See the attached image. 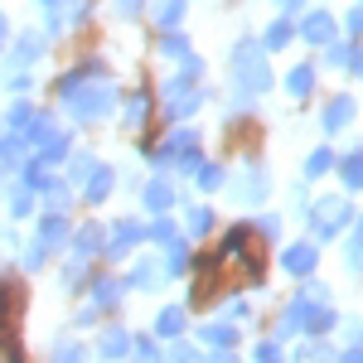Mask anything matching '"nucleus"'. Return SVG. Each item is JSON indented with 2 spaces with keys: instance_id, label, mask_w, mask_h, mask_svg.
I'll list each match as a JSON object with an SVG mask.
<instances>
[{
  "instance_id": "cd10ccee",
  "label": "nucleus",
  "mask_w": 363,
  "mask_h": 363,
  "mask_svg": "<svg viewBox=\"0 0 363 363\" xmlns=\"http://www.w3.org/2000/svg\"><path fill=\"white\" fill-rule=\"evenodd\" d=\"M339 325V315L325 301H315V306H306V339H320V335H330Z\"/></svg>"
},
{
  "instance_id": "09e8293b",
  "label": "nucleus",
  "mask_w": 363,
  "mask_h": 363,
  "mask_svg": "<svg viewBox=\"0 0 363 363\" xmlns=\"http://www.w3.org/2000/svg\"><path fill=\"white\" fill-rule=\"evenodd\" d=\"M54 363H92V354H87V344H58Z\"/></svg>"
},
{
  "instance_id": "a878e982",
  "label": "nucleus",
  "mask_w": 363,
  "mask_h": 363,
  "mask_svg": "<svg viewBox=\"0 0 363 363\" xmlns=\"http://www.w3.org/2000/svg\"><path fill=\"white\" fill-rule=\"evenodd\" d=\"M160 267H165L169 281H184V277H189V267H194V262H189V238H174V242L165 247V262H160Z\"/></svg>"
},
{
  "instance_id": "7c9ffc66",
  "label": "nucleus",
  "mask_w": 363,
  "mask_h": 363,
  "mask_svg": "<svg viewBox=\"0 0 363 363\" xmlns=\"http://www.w3.org/2000/svg\"><path fill=\"white\" fill-rule=\"evenodd\" d=\"M228 174H233L228 165H218V160H203V165L194 169V184L203 189V194H218V189L228 184Z\"/></svg>"
},
{
  "instance_id": "423d86ee",
  "label": "nucleus",
  "mask_w": 363,
  "mask_h": 363,
  "mask_svg": "<svg viewBox=\"0 0 363 363\" xmlns=\"http://www.w3.org/2000/svg\"><path fill=\"white\" fill-rule=\"evenodd\" d=\"M228 194L238 199V203H247V208L267 203V199H272V169L262 165V160H247L242 169L228 174Z\"/></svg>"
},
{
  "instance_id": "8fccbe9b",
  "label": "nucleus",
  "mask_w": 363,
  "mask_h": 363,
  "mask_svg": "<svg viewBox=\"0 0 363 363\" xmlns=\"http://www.w3.org/2000/svg\"><path fill=\"white\" fill-rule=\"evenodd\" d=\"M223 320H233V325H242V320H252L247 296H238V301H223Z\"/></svg>"
},
{
  "instance_id": "20e7f679",
  "label": "nucleus",
  "mask_w": 363,
  "mask_h": 363,
  "mask_svg": "<svg viewBox=\"0 0 363 363\" xmlns=\"http://www.w3.org/2000/svg\"><path fill=\"white\" fill-rule=\"evenodd\" d=\"M145 160H150L155 169H179V174L194 179V169L203 165V155H199V131L174 126L165 140H150V145H145Z\"/></svg>"
},
{
  "instance_id": "e2e57ef3",
  "label": "nucleus",
  "mask_w": 363,
  "mask_h": 363,
  "mask_svg": "<svg viewBox=\"0 0 363 363\" xmlns=\"http://www.w3.org/2000/svg\"><path fill=\"white\" fill-rule=\"evenodd\" d=\"M5 49H10V20L0 15V54H5Z\"/></svg>"
},
{
  "instance_id": "13d9d810",
  "label": "nucleus",
  "mask_w": 363,
  "mask_h": 363,
  "mask_svg": "<svg viewBox=\"0 0 363 363\" xmlns=\"http://www.w3.org/2000/svg\"><path fill=\"white\" fill-rule=\"evenodd\" d=\"M344 29H349V34H363V5H359V10H349V15H344Z\"/></svg>"
},
{
  "instance_id": "ea45409f",
  "label": "nucleus",
  "mask_w": 363,
  "mask_h": 363,
  "mask_svg": "<svg viewBox=\"0 0 363 363\" xmlns=\"http://www.w3.org/2000/svg\"><path fill=\"white\" fill-rule=\"evenodd\" d=\"M92 169H97L92 150H73V155H68V184H73V189H83V179L92 174Z\"/></svg>"
},
{
  "instance_id": "6e6552de",
  "label": "nucleus",
  "mask_w": 363,
  "mask_h": 363,
  "mask_svg": "<svg viewBox=\"0 0 363 363\" xmlns=\"http://www.w3.org/2000/svg\"><path fill=\"white\" fill-rule=\"evenodd\" d=\"M126 291H131V286H126V277H116V272H102V277L87 286V296H92L87 306L97 310V315H112V310H121Z\"/></svg>"
},
{
  "instance_id": "7ed1b4c3",
  "label": "nucleus",
  "mask_w": 363,
  "mask_h": 363,
  "mask_svg": "<svg viewBox=\"0 0 363 363\" xmlns=\"http://www.w3.org/2000/svg\"><path fill=\"white\" fill-rule=\"evenodd\" d=\"M228 78H233V92H247V97H262L272 92V58L257 39H238L233 54H228Z\"/></svg>"
},
{
  "instance_id": "c9c22d12",
  "label": "nucleus",
  "mask_w": 363,
  "mask_h": 363,
  "mask_svg": "<svg viewBox=\"0 0 363 363\" xmlns=\"http://www.w3.org/2000/svg\"><path fill=\"white\" fill-rule=\"evenodd\" d=\"M174 238H184V233H179V223H174L169 213H155V223L145 228V242H155V247H169Z\"/></svg>"
},
{
  "instance_id": "a211bd4d",
  "label": "nucleus",
  "mask_w": 363,
  "mask_h": 363,
  "mask_svg": "<svg viewBox=\"0 0 363 363\" xmlns=\"http://www.w3.org/2000/svg\"><path fill=\"white\" fill-rule=\"evenodd\" d=\"M150 107H155V92H150V87H136L131 97H121V121H126L131 131H140V126L150 121Z\"/></svg>"
},
{
  "instance_id": "bf43d9fd",
  "label": "nucleus",
  "mask_w": 363,
  "mask_h": 363,
  "mask_svg": "<svg viewBox=\"0 0 363 363\" xmlns=\"http://www.w3.org/2000/svg\"><path fill=\"white\" fill-rule=\"evenodd\" d=\"M349 73H354V78H363V44L349 54Z\"/></svg>"
},
{
  "instance_id": "6ab92c4d",
  "label": "nucleus",
  "mask_w": 363,
  "mask_h": 363,
  "mask_svg": "<svg viewBox=\"0 0 363 363\" xmlns=\"http://www.w3.org/2000/svg\"><path fill=\"white\" fill-rule=\"evenodd\" d=\"M73 194H78V189L68 184V174H49V179L39 184V203H44L49 213H63V208L73 203Z\"/></svg>"
},
{
  "instance_id": "2eb2a0df",
  "label": "nucleus",
  "mask_w": 363,
  "mask_h": 363,
  "mask_svg": "<svg viewBox=\"0 0 363 363\" xmlns=\"http://www.w3.org/2000/svg\"><path fill=\"white\" fill-rule=\"evenodd\" d=\"M194 335H199V344H208V349H238V344H242V325H233V320H208V325H199Z\"/></svg>"
},
{
  "instance_id": "37998d69",
  "label": "nucleus",
  "mask_w": 363,
  "mask_h": 363,
  "mask_svg": "<svg viewBox=\"0 0 363 363\" xmlns=\"http://www.w3.org/2000/svg\"><path fill=\"white\" fill-rule=\"evenodd\" d=\"M49 257H54V252L44 247V242H34V238H29V242H25V257H20V272H44V267H49Z\"/></svg>"
},
{
  "instance_id": "ddd939ff",
  "label": "nucleus",
  "mask_w": 363,
  "mask_h": 363,
  "mask_svg": "<svg viewBox=\"0 0 363 363\" xmlns=\"http://www.w3.org/2000/svg\"><path fill=\"white\" fill-rule=\"evenodd\" d=\"M92 359H102V363H126V359H131V330H121V325H107V330L97 335V349H92Z\"/></svg>"
},
{
  "instance_id": "a18cd8bd",
  "label": "nucleus",
  "mask_w": 363,
  "mask_h": 363,
  "mask_svg": "<svg viewBox=\"0 0 363 363\" xmlns=\"http://www.w3.org/2000/svg\"><path fill=\"white\" fill-rule=\"evenodd\" d=\"M165 363H203V349H194V344H184V339H169Z\"/></svg>"
},
{
  "instance_id": "864d4df0",
  "label": "nucleus",
  "mask_w": 363,
  "mask_h": 363,
  "mask_svg": "<svg viewBox=\"0 0 363 363\" xmlns=\"http://www.w3.org/2000/svg\"><path fill=\"white\" fill-rule=\"evenodd\" d=\"M87 10H92V0H68V15H63V25H83Z\"/></svg>"
},
{
  "instance_id": "e433bc0d",
  "label": "nucleus",
  "mask_w": 363,
  "mask_h": 363,
  "mask_svg": "<svg viewBox=\"0 0 363 363\" xmlns=\"http://www.w3.org/2000/svg\"><path fill=\"white\" fill-rule=\"evenodd\" d=\"M155 54H160V58H174V63H184V58L194 54V49H189V39H184L179 29H165V39L155 44Z\"/></svg>"
},
{
  "instance_id": "680f3d73",
  "label": "nucleus",
  "mask_w": 363,
  "mask_h": 363,
  "mask_svg": "<svg viewBox=\"0 0 363 363\" xmlns=\"http://www.w3.org/2000/svg\"><path fill=\"white\" fill-rule=\"evenodd\" d=\"M301 5H306V0H277V10H281V15H296Z\"/></svg>"
},
{
  "instance_id": "f704fd0d",
  "label": "nucleus",
  "mask_w": 363,
  "mask_h": 363,
  "mask_svg": "<svg viewBox=\"0 0 363 363\" xmlns=\"http://www.w3.org/2000/svg\"><path fill=\"white\" fill-rule=\"evenodd\" d=\"M131 363H165V349L155 335H131Z\"/></svg>"
},
{
  "instance_id": "052dcab7",
  "label": "nucleus",
  "mask_w": 363,
  "mask_h": 363,
  "mask_svg": "<svg viewBox=\"0 0 363 363\" xmlns=\"http://www.w3.org/2000/svg\"><path fill=\"white\" fill-rule=\"evenodd\" d=\"M97 320H102V315H97L92 306H87V310H78V330H87V325H97Z\"/></svg>"
},
{
  "instance_id": "4468645a",
  "label": "nucleus",
  "mask_w": 363,
  "mask_h": 363,
  "mask_svg": "<svg viewBox=\"0 0 363 363\" xmlns=\"http://www.w3.org/2000/svg\"><path fill=\"white\" fill-rule=\"evenodd\" d=\"M102 242H107V228L83 223V228H73L68 252H73V262H92V257H102Z\"/></svg>"
},
{
  "instance_id": "6e6d98bb",
  "label": "nucleus",
  "mask_w": 363,
  "mask_h": 363,
  "mask_svg": "<svg viewBox=\"0 0 363 363\" xmlns=\"http://www.w3.org/2000/svg\"><path fill=\"white\" fill-rule=\"evenodd\" d=\"M203 363H242V359H238V349H208Z\"/></svg>"
},
{
  "instance_id": "de8ad7c7",
  "label": "nucleus",
  "mask_w": 363,
  "mask_h": 363,
  "mask_svg": "<svg viewBox=\"0 0 363 363\" xmlns=\"http://www.w3.org/2000/svg\"><path fill=\"white\" fill-rule=\"evenodd\" d=\"M252 233H257L262 242H277L281 238V213H262V218L252 223Z\"/></svg>"
},
{
  "instance_id": "39448f33",
  "label": "nucleus",
  "mask_w": 363,
  "mask_h": 363,
  "mask_svg": "<svg viewBox=\"0 0 363 363\" xmlns=\"http://www.w3.org/2000/svg\"><path fill=\"white\" fill-rule=\"evenodd\" d=\"M349 223H354V203L344 194H320L306 203V228L315 242H330L339 233H349Z\"/></svg>"
},
{
  "instance_id": "b1692460",
  "label": "nucleus",
  "mask_w": 363,
  "mask_h": 363,
  "mask_svg": "<svg viewBox=\"0 0 363 363\" xmlns=\"http://www.w3.org/2000/svg\"><path fill=\"white\" fill-rule=\"evenodd\" d=\"M335 169H339V179H344L349 194H363V145H354L349 155H339Z\"/></svg>"
},
{
  "instance_id": "1a4fd4ad",
  "label": "nucleus",
  "mask_w": 363,
  "mask_h": 363,
  "mask_svg": "<svg viewBox=\"0 0 363 363\" xmlns=\"http://www.w3.org/2000/svg\"><path fill=\"white\" fill-rule=\"evenodd\" d=\"M44 39H49V34H39V29L20 34V39L5 49V73H29V68L44 58Z\"/></svg>"
},
{
  "instance_id": "473e14b6",
  "label": "nucleus",
  "mask_w": 363,
  "mask_h": 363,
  "mask_svg": "<svg viewBox=\"0 0 363 363\" xmlns=\"http://www.w3.org/2000/svg\"><path fill=\"white\" fill-rule=\"evenodd\" d=\"M54 131H58L54 112H44V107H39V112H34V121H29V126L20 131V136H25V145H34V150H39V145H44V140L54 136Z\"/></svg>"
},
{
  "instance_id": "5fc2aeb1",
  "label": "nucleus",
  "mask_w": 363,
  "mask_h": 363,
  "mask_svg": "<svg viewBox=\"0 0 363 363\" xmlns=\"http://www.w3.org/2000/svg\"><path fill=\"white\" fill-rule=\"evenodd\" d=\"M10 306H15V291H10V281H0V330L10 320Z\"/></svg>"
},
{
  "instance_id": "dca6fc26",
  "label": "nucleus",
  "mask_w": 363,
  "mask_h": 363,
  "mask_svg": "<svg viewBox=\"0 0 363 363\" xmlns=\"http://www.w3.org/2000/svg\"><path fill=\"white\" fill-rule=\"evenodd\" d=\"M354 112H359V102H354L349 92H335V97L325 102V112H320V126L335 136V131H344V126L354 121Z\"/></svg>"
},
{
  "instance_id": "79ce46f5",
  "label": "nucleus",
  "mask_w": 363,
  "mask_h": 363,
  "mask_svg": "<svg viewBox=\"0 0 363 363\" xmlns=\"http://www.w3.org/2000/svg\"><path fill=\"white\" fill-rule=\"evenodd\" d=\"M344 262H349V272H354V277H363V218L354 223V233H349V247H344Z\"/></svg>"
},
{
  "instance_id": "a19ab883",
  "label": "nucleus",
  "mask_w": 363,
  "mask_h": 363,
  "mask_svg": "<svg viewBox=\"0 0 363 363\" xmlns=\"http://www.w3.org/2000/svg\"><path fill=\"white\" fill-rule=\"evenodd\" d=\"M92 262H68V267H63V291H87V286H92Z\"/></svg>"
},
{
  "instance_id": "3c124183",
  "label": "nucleus",
  "mask_w": 363,
  "mask_h": 363,
  "mask_svg": "<svg viewBox=\"0 0 363 363\" xmlns=\"http://www.w3.org/2000/svg\"><path fill=\"white\" fill-rule=\"evenodd\" d=\"M252 359L257 363H281V339H262V344L252 349Z\"/></svg>"
},
{
  "instance_id": "5701e85b",
  "label": "nucleus",
  "mask_w": 363,
  "mask_h": 363,
  "mask_svg": "<svg viewBox=\"0 0 363 363\" xmlns=\"http://www.w3.org/2000/svg\"><path fill=\"white\" fill-rule=\"evenodd\" d=\"M165 267H160V262H155V257H140L136 267H131V277H126V286H131V291H155V286H165Z\"/></svg>"
},
{
  "instance_id": "c03bdc74",
  "label": "nucleus",
  "mask_w": 363,
  "mask_h": 363,
  "mask_svg": "<svg viewBox=\"0 0 363 363\" xmlns=\"http://www.w3.org/2000/svg\"><path fill=\"white\" fill-rule=\"evenodd\" d=\"M296 359H301V363H335L339 354L325 344V339H306V349H296Z\"/></svg>"
},
{
  "instance_id": "393cba45",
  "label": "nucleus",
  "mask_w": 363,
  "mask_h": 363,
  "mask_svg": "<svg viewBox=\"0 0 363 363\" xmlns=\"http://www.w3.org/2000/svg\"><path fill=\"white\" fill-rule=\"evenodd\" d=\"M208 233H213V208L208 203H189L184 208V238L189 242H203Z\"/></svg>"
},
{
  "instance_id": "c756f323",
  "label": "nucleus",
  "mask_w": 363,
  "mask_h": 363,
  "mask_svg": "<svg viewBox=\"0 0 363 363\" xmlns=\"http://www.w3.org/2000/svg\"><path fill=\"white\" fill-rule=\"evenodd\" d=\"M315 78H320L315 63H296V68L286 73V92H291V97H310V92H315Z\"/></svg>"
},
{
  "instance_id": "72a5a7b5",
  "label": "nucleus",
  "mask_w": 363,
  "mask_h": 363,
  "mask_svg": "<svg viewBox=\"0 0 363 363\" xmlns=\"http://www.w3.org/2000/svg\"><path fill=\"white\" fill-rule=\"evenodd\" d=\"M306 296H296V301H291V306L281 310V320H277V335L286 339V335H296V330H306Z\"/></svg>"
},
{
  "instance_id": "0eeeda50",
  "label": "nucleus",
  "mask_w": 363,
  "mask_h": 363,
  "mask_svg": "<svg viewBox=\"0 0 363 363\" xmlns=\"http://www.w3.org/2000/svg\"><path fill=\"white\" fill-rule=\"evenodd\" d=\"M145 242V228L136 223V218H116L112 228H107V242H102V257L107 262H126L131 252Z\"/></svg>"
},
{
  "instance_id": "f3484780",
  "label": "nucleus",
  "mask_w": 363,
  "mask_h": 363,
  "mask_svg": "<svg viewBox=\"0 0 363 363\" xmlns=\"http://www.w3.org/2000/svg\"><path fill=\"white\" fill-rule=\"evenodd\" d=\"M184 330H189V306H165L160 315H155V325H150V335L160 339V344L179 339Z\"/></svg>"
},
{
  "instance_id": "f257e3e1",
  "label": "nucleus",
  "mask_w": 363,
  "mask_h": 363,
  "mask_svg": "<svg viewBox=\"0 0 363 363\" xmlns=\"http://www.w3.org/2000/svg\"><path fill=\"white\" fill-rule=\"evenodd\" d=\"M58 102H63V112L68 121H107V116L121 107V87L107 78V68L102 63H87V68H68L63 78H58Z\"/></svg>"
},
{
  "instance_id": "69168bd1",
  "label": "nucleus",
  "mask_w": 363,
  "mask_h": 363,
  "mask_svg": "<svg viewBox=\"0 0 363 363\" xmlns=\"http://www.w3.org/2000/svg\"><path fill=\"white\" fill-rule=\"evenodd\" d=\"M5 363H25V354H20L15 344H5Z\"/></svg>"
},
{
  "instance_id": "603ef678",
  "label": "nucleus",
  "mask_w": 363,
  "mask_h": 363,
  "mask_svg": "<svg viewBox=\"0 0 363 363\" xmlns=\"http://www.w3.org/2000/svg\"><path fill=\"white\" fill-rule=\"evenodd\" d=\"M44 15H49V34H58L63 29V0H34Z\"/></svg>"
},
{
  "instance_id": "2f4dec72",
  "label": "nucleus",
  "mask_w": 363,
  "mask_h": 363,
  "mask_svg": "<svg viewBox=\"0 0 363 363\" xmlns=\"http://www.w3.org/2000/svg\"><path fill=\"white\" fill-rule=\"evenodd\" d=\"M34 213H39V194L29 189L25 179L10 184V218H34Z\"/></svg>"
},
{
  "instance_id": "58836bf2",
  "label": "nucleus",
  "mask_w": 363,
  "mask_h": 363,
  "mask_svg": "<svg viewBox=\"0 0 363 363\" xmlns=\"http://www.w3.org/2000/svg\"><path fill=\"white\" fill-rule=\"evenodd\" d=\"M34 112H39V107H34L29 97H15V102H10V112H5V131H25L29 121H34Z\"/></svg>"
},
{
  "instance_id": "f03ea898",
  "label": "nucleus",
  "mask_w": 363,
  "mask_h": 363,
  "mask_svg": "<svg viewBox=\"0 0 363 363\" xmlns=\"http://www.w3.org/2000/svg\"><path fill=\"white\" fill-rule=\"evenodd\" d=\"M199 78H203V58H199V54H189L184 63H179V73H169L165 83H160L165 121L184 126L189 116H199V107H203V87H199Z\"/></svg>"
},
{
  "instance_id": "4d7b16f0",
  "label": "nucleus",
  "mask_w": 363,
  "mask_h": 363,
  "mask_svg": "<svg viewBox=\"0 0 363 363\" xmlns=\"http://www.w3.org/2000/svg\"><path fill=\"white\" fill-rule=\"evenodd\" d=\"M112 10H116V20H136V15H140V0H116Z\"/></svg>"
},
{
  "instance_id": "bb28decb",
  "label": "nucleus",
  "mask_w": 363,
  "mask_h": 363,
  "mask_svg": "<svg viewBox=\"0 0 363 363\" xmlns=\"http://www.w3.org/2000/svg\"><path fill=\"white\" fill-rule=\"evenodd\" d=\"M291 39H296V25H291V15H277L272 25L262 29V39H257V44H262L267 54H277V49H286V44H291Z\"/></svg>"
},
{
  "instance_id": "0e129e2a",
  "label": "nucleus",
  "mask_w": 363,
  "mask_h": 363,
  "mask_svg": "<svg viewBox=\"0 0 363 363\" xmlns=\"http://www.w3.org/2000/svg\"><path fill=\"white\" fill-rule=\"evenodd\" d=\"M335 363H363V349H349V354H339Z\"/></svg>"
},
{
  "instance_id": "aec40b11",
  "label": "nucleus",
  "mask_w": 363,
  "mask_h": 363,
  "mask_svg": "<svg viewBox=\"0 0 363 363\" xmlns=\"http://www.w3.org/2000/svg\"><path fill=\"white\" fill-rule=\"evenodd\" d=\"M68 155H73V136H68L63 126H58L54 136H49L44 145H39V150H34V160H39L44 169H54V165H68Z\"/></svg>"
},
{
  "instance_id": "9b49d317",
  "label": "nucleus",
  "mask_w": 363,
  "mask_h": 363,
  "mask_svg": "<svg viewBox=\"0 0 363 363\" xmlns=\"http://www.w3.org/2000/svg\"><path fill=\"white\" fill-rule=\"evenodd\" d=\"M296 34H301L306 44H315V49H325V44H335V39H339V20L330 15V10H310L306 20L296 25Z\"/></svg>"
},
{
  "instance_id": "f8f14e48",
  "label": "nucleus",
  "mask_w": 363,
  "mask_h": 363,
  "mask_svg": "<svg viewBox=\"0 0 363 363\" xmlns=\"http://www.w3.org/2000/svg\"><path fill=\"white\" fill-rule=\"evenodd\" d=\"M68 238H73V223H68V213H39V223H34V242H44L49 252L68 247Z\"/></svg>"
},
{
  "instance_id": "412c9836",
  "label": "nucleus",
  "mask_w": 363,
  "mask_h": 363,
  "mask_svg": "<svg viewBox=\"0 0 363 363\" xmlns=\"http://www.w3.org/2000/svg\"><path fill=\"white\" fill-rule=\"evenodd\" d=\"M112 189H116V169L112 165H97L83 179V189H78V194H83L87 203H107V199H112Z\"/></svg>"
},
{
  "instance_id": "9d476101",
  "label": "nucleus",
  "mask_w": 363,
  "mask_h": 363,
  "mask_svg": "<svg viewBox=\"0 0 363 363\" xmlns=\"http://www.w3.org/2000/svg\"><path fill=\"white\" fill-rule=\"evenodd\" d=\"M315 267H320V242H315V238H306V242H291V247H281V272H286V277L306 281Z\"/></svg>"
},
{
  "instance_id": "4c0bfd02",
  "label": "nucleus",
  "mask_w": 363,
  "mask_h": 363,
  "mask_svg": "<svg viewBox=\"0 0 363 363\" xmlns=\"http://www.w3.org/2000/svg\"><path fill=\"white\" fill-rule=\"evenodd\" d=\"M335 150H330V145H315V150H310L306 155V179H325V174H330V169H335Z\"/></svg>"
},
{
  "instance_id": "49530a36",
  "label": "nucleus",
  "mask_w": 363,
  "mask_h": 363,
  "mask_svg": "<svg viewBox=\"0 0 363 363\" xmlns=\"http://www.w3.org/2000/svg\"><path fill=\"white\" fill-rule=\"evenodd\" d=\"M349 54H354V39H349V44H344V39L325 44V63H330V68H349Z\"/></svg>"
},
{
  "instance_id": "4be33fe9",
  "label": "nucleus",
  "mask_w": 363,
  "mask_h": 363,
  "mask_svg": "<svg viewBox=\"0 0 363 363\" xmlns=\"http://www.w3.org/2000/svg\"><path fill=\"white\" fill-rule=\"evenodd\" d=\"M140 203H145L150 213H169V208H174V184H169L165 174L145 179V189H140Z\"/></svg>"
},
{
  "instance_id": "c85d7f7f",
  "label": "nucleus",
  "mask_w": 363,
  "mask_h": 363,
  "mask_svg": "<svg viewBox=\"0 0 363 363\" xmlns=\"http://www.w3.org/2000/svg\"><path fill=\"white\" fill-rule=\"evenodd\" d=\"M184 10H189V0H155L150 5V20H155V29H179Z\"/></svg>"
}]
</instances>
